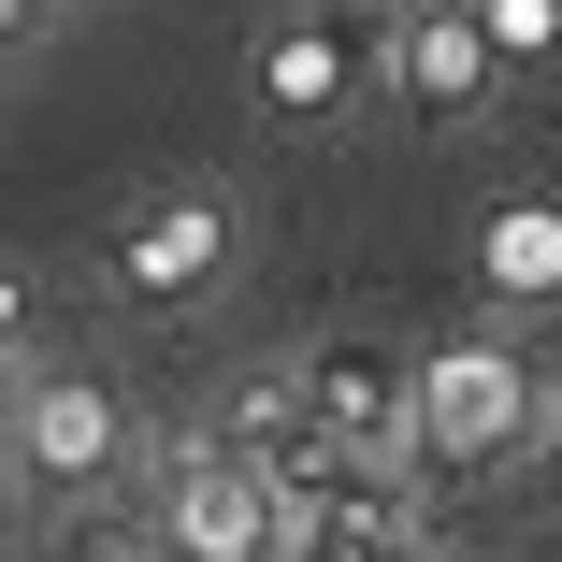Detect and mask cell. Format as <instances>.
Instances as JSON below:
<instances>
[{
  "instance_id": "1",
  "label": "cell",
  "mask_w": 562,
  "mask_h": 562,
  "mask_svg": "<svg viewBox=\"0 0 562 562\" xmlns=\"http://www.w3.org/2000/svg\"><path fill=\"white\" fill-rule=\"evenodd\" d=\"M548 447V390H533V361L519 347H432L418 361V476H505V462H533Z\"/></svg>"
},
{
  "instance_id": "2",
  "label": "cell",
  "mask_w": 562,
  "mask_h": 562,
  "mask_svg": "<svg viewBox=\"0 0 562 562\" xmlns=\"http://www.w3.org/2000/svg\"><path fill=\"white\" fill-rule=\"evenodd\" d=\"M232 260H246V202L232 188H159V202L116 216V303H145V317H202L232 289Z\"/></svg>"
},
{
  "instance_id": "3",
  "label": "cell",
  "mask_w": 562,
  "mask_h": 562,
  "mask_svg": "<svg viewBox=\"0 0 562 562\" xmlns=\"http://www.w3.org/2000/svg\"><path fill=\"white\" fill-rule=\"evenodd\" d=\"M491 87H505V44L476 30V0H404V15L375 30V101L418 116V131L491 116Z\"/></svg>"
},
{
  "instance_id": "4",
  "label": "cell",
  "mask_w": 562,
  "mask_h": 562,
  "mask_svg": "<svg viewBox=\"0 0 562 562\" xmlns=\"http://www.w3.org/2000/svg\"><path fill=\"white\" fill-rule=\"evenodd\" d=\"M159 533H173V562H289V491L246 476L216 432H188L159 462Z\"/></svg>"
},
{
  "instance_id": "5",
  "label": "cell",
  "mask_w": 562,
  "mask_h": 562,
  "mask_svg": "<svg viewBox=\"0 0 562 562\" xmlns=\"http://www.w3.org/2000/svg\"><path fill=\"white\" fill-rule=\"evenodd\" d=\"M303 390H317L331 447H361L375 476H404V491H418V361H390L375 331H331V347L303 361Z\"/></svg>"
},
{
  "instance_id": "6",
  "label": "cell",
  "mask_w": 562,
  "mask_h": 562,
  "mask_svg": "<svg viewBox=\"0 0 562 562\" xmlns=\"http://www.w3.org/2000/svg\"><path fill=\"white\" fill-rule=\"evenodd\" d=\"M246 87H260V116H274V131H317V116H347V101L375 87V58H361L347 15H317V0H303V15L260 30V72H246Z\"/></svg>"
},
{
  "instance_id": "7",
  "label": "cell",
  "mask_w": 562,
  "mask_h": 562,
  "mask_svg": "<svg viewBox=\"0 0 562 562\" xmlns=\"http://www.w3.org/2000/svg\"><path fill=\"white\" fill-rule=\"evenodd\" d=\"M30 476H58V491H101L131 462V418H116V390L101 375H30V447H15Z\"/></svg>"
},
{
  "instance_id": "8",
  "label": "cell",
  "mask_w": 562,
  "mask_h": 562,
  "mask_svg": "<svg viewBox=\"0 0 562 562\" xmlns=\"http://www.w3.org/2000/svg\"><path fill=\"white\" fill-rule=\"evenodd\" d=\"M289 562H432V533H418V505H317V519H289Z\"/></svg>"
},
{
  "instance_id": "9",
  "label": "cell",
  "mask_w": 562,
  "mask_h": 562,
  "mask_svg": "<svg viewBox=\"0 0 562 562\" xmlns=\"http://www.w3.org/2000/svg\"><path fill=\"white\" fill-rule=\"evenodd\" d=\"M44 562H173V533H159L145 505H101V491H72V505H58V533H44Z\"/></svg>"
},
{
  "instance_id": "10",
  "label": "cell",
  "mask_w": 562,
  "mask_h": 562,
  "mask_svg": "<svg viewBox=\"0 0 562 562\" xmlns=\"http://www.w3.org/2000/svg\"><path fill=\"white\" fill-rule=\"evenodd\" d=\"M491 289L505 303H548L562 289V216H491Z\"/></svg>"
},
{
  "instance_id": "11",
  "label": "cell",
  "mask_w": 562,
  "mask_h": 562,
  "mask_svg": "<svg viewBox=\"0 0 562 562\" xmlns=\"http://www.w3.org/2000/svg\"><path fill=\"white\" fill-rule=\"evenodd\" d=\"M476 30L505 44V72H533V58H562V0H476Z\"/></svg>"
},
{
  "instance_id": "12",
  "label": "cell",
  "mask_w": 562,
  "mask_h": 562,
  "mask_svg": "<svg viewBox=\"0 0 562 562\" xmlns=\"http://www.w3.org/2000/svg\"><path fill=\"white\" fill-rule=\"evenodd\" d=\"M44 15H58V0H0V58H30V44H44Z\"/></svg>"
},
{
  "instance_id": "13",
  "label": "cell",
  "mask_w": 562,
  "mask_h": 562,
  "mask_svg": "<svg viewBox=\"0 0 562 562\" xmlns=\"http://www.w3.org/2000/svg\"><path fill=\"white\" fill-rule=\"evenodd\" d=\"M15 447H30V375L0 361V462H15Z\"/></svg>"
},
{
  "instance_id": "14",
  "label": "cell",
  "mask_w": 562,
  "mask_h": 562,
  "mask_svg": "<svg viewBox=\"0 0 562 562\" xmlns=\"http://www.w3.org/2000/svg\"><path fill=\"white\" fill-rule=\"evenodd\" d=\"M30 347V274H0V361Z\"/></svg>"
},
{
  "instance_id": "15",
  "label": "cell",
  "mask_w": 562,
  "mask_h": 562,
  "mask_svg": "<svg viewBox=\"0 0 562 562\" xmlns=\"http://www.w3.org/2000/svg\"><path fill=\"white\" fill-rule=\"evenodd\" d=\"M548 432H562V390H548Z\"/></svg>"
}]
</instances>
